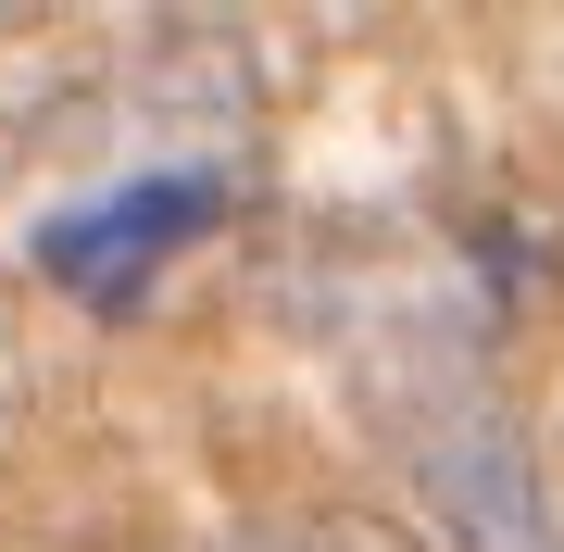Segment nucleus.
I'll return each mask as SVG.
<instances>
[{
  "label": "nucleus",
  "instance_id": "2",
  "mask_svg": "<svg viewBox=\"0 0 564 552\" xmlns=\"http://www.w3.org/2000/svg\"><path fill=\"white\" fill-rule=\"evenodd\" d=\"M414 477L426 502L464 528V552H564L552 540V502L527 477V452L502 414H452V427H414Z\"/></svg>",
  "mask_w": 564,
  "mask_h": 552
},
{
  "label": "nucleus",
  "instance_id": "3",
  "mask_svg": "<svg viewBox=\"0 0 564 552\" xmlns=\"http://www.w3.org/2000/svg\"><path fill=\"white\" fill-rule=\"evenodd\" d=\"M289 552H414V540H377V528H302Z\"/></svg>",
  "mask_w": 564,
  "mask_h": 552
},
{
  "label": "nucleus",
  "instance_id": "1",
  "mask_svg": "<svg viewBox=\"0 0 564 552\" xmlns=\"http://www.w3.org/2000/svg\"><path fill=\"white\" fill-rule=\"evenodd\" d=\"M214 214H226V176H214V164H151V176L101 188V202L51 214V226H39V277L76 289V302H126V289L163 277V251L202 239Z\"/></svg>",
  "mask_w": 564,
  "mask_h": 552
}]
</instances>
